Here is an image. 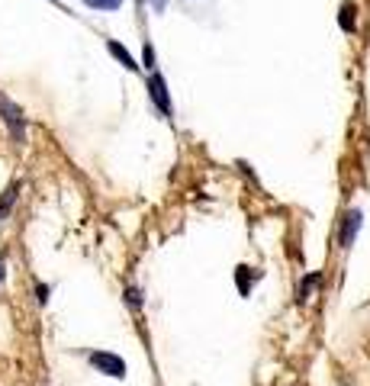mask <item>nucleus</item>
Here are the masks:
<instances>
[{
	"label": "nucleus",
	"mask_w": 370,
	"mask_h": 386,
	"mask_svg": "<svg viewBox=\"0 0 370 386\" xmlns=\"http://www.w3.org/2000/svg\"><path fill=\"white\" fill-rule=\"evenodd\" d=\"M107 49H109V55H113V59H116L123 68H129V71H139V65H135V59H132V55H129L126 49H123V45L116 43V39H109V43H107Z\"/></svg>",
	"instance_id": "6"
},
{
	"label": "nucleus",
	"mask_w": 370,
	"mask_h": 386,
	"mask_svg": "<svg viewBox=\"0 0 370 386\" xmlns=\"http://www.w3.org/2000/svg\"><path fill=\"white\" fill-rule=\"evenodd\" d=\"M319 277H322L319 270H312V274H306V277H303V280H300V286H296V302H300V306H303V302H306V300H309V293H312V286L319 284Z\"/></svg>",
	"instance_id": "7"
},
{
	"label": "nucleus",
	"mask_w": 370,
	"mask_h": 386,
	"mask_svg": "<svg viewBox=\"0 0 370 386\" xmlns=\"http://www.w3.org/2000/svg\"><path fill=\"white\" fill-rule=\"evenodd\" d=\"M0 119L10 126V132H13V139L17 142H23V132H26V116H23V109L17 107V103L10 100V97H3L0 93Z\"/></svg>",
	"instance_id": "2"
},
{
	"label": "nucleus",
	"mask_w": 370,
	"mask_h": 386,
	"mask_svg": "<svg viewBox=\"0 0 370 386\" xmlns=\"http://www.w3.org/2000/svg\"><path fill=\"white\" fill-rule=\"evenodd\" d=\"M91 364L100 373H107V377H113V380H123L126 377V361L119 357V354H109V351H93L91 354Z\"/></svg>",
	"instance_id": "3"
},
{
	"label": "nucleus",
	"mask_w": 370,
	"mask_h": 386,
	"mask_svg": "<svg viewBox=\"0 0 370 386\" xmlns=\"http://www.w3.org/2000/svg\"><path fill=\"white\" fill-rule=\"evenodd\" d=\"M361 226H364V213L361 210H348L345 219H341V232H338L341 248H351L354 238H357V232H361Z\"/></svg>",
	"instance_id": "4"
},
{
	"label": "nucleus",
	"mask_w": 370,
	"mask_h": 386,
	"mask_svg": "<svg viewBox=\"0 0 370 386\" xmlns=\"http://www.w3.org/2000/svg\"><path fill=\"white\" fill-rule=\"evenodd\" d=\"M248 270H252V268H245V264H242V268L236 270V280H238V293H242V296H248V293H252V284H254V274H248Z\"/></svg>",
	"instance_id": "9"
},
{
	"label": "nucleus",
	"mask_w": 370,
	"mask_h": 386,
	"mask_svg": "<svg viewBox=\"0 0 370 386\" xmlns=\"http://www.w3.org/2000/svg\"><path fill=\"white\" fill-rule=\"evenodd\" d=\"M3 274H7V268H3V258H0V284H3Z\"/></svg>",
	"instance_id": "12"
},
{
	"label": "nucleus",
	"mask_w": 370,
	"mask_h": 386,
	"mask_svg": "<svg viewBox=\"0 0 370 386\" xmlns=\"http://www.w3.org/2000/svg\"><path fill=\"white\" fill-rule=\"evenodd\" d=\"M84 3L93 10H119L123 7V0H84Z\"/></svg>",
	"instance_id": "10"
},
{
	"label": "nucleus",
	"mask_w": 370,
	"mask_h": 386,
	"mask_svg": "<svg viewBox=\"0 0 370 386\" xmlns=\"http://www.w3.org/2000/svg\"><path fill=\"white\" fill-rule=\"evenodd\" d=\"M17 193H20V184H10L7 190H3V196H0V222H3V216L10 213V206L17 203Z\"/></svg>",
	"instance_id": "8"
},
{
	"label": "nucleus",
	"mask_w": 370,
	"mask_h": 386,
	"mask_svg": "<svg viewBox=\"0 0 370 386\" xmlns=\"http://www.w3.org/2000/svg\"><path fill=\"white\" fill-rule=\"evenodd\" d=\"M338 26H341V33H354L357 29V7L351 0H345L341 10H338Z\"/></svg>",
	"instance_id": "5"
},
{
	"label": "nucleus",
	"mask_w": 370,
	"mask_h": 386,
	"mask_svg": "<svg viewBox=\"0 0 370 386\" xmlns=\"http://www.w3.org/2000/svg\"><path fill=\"white\" fill-rule=\"evenodd\" d=\"M148 97H152V103L158 107L161 116H164V119H174V103H171L168 81H164L158 71H152V77H148Z\"/></svg>",
	"instance_id": "1"
},
{
	"label": "nucleus",
	"mask_w": 370,
	"mask_h": 386,
	"mask_svg": "<svg viewBox=\"0 0 370 386\" xmlns=\"http://www.w3.org/2000/svg\"><path fill=\"white\" fill-rule=\"evenodd\" d=\"M126 302L132 306V309H142V293H139L135 286H129V290H126Z\"/></svg>",
	"instance_id": "11"
},
{
	"label": "nucleus",
	"mask_w": 370,
	"mask_h": 386,
	"mask_svg": "<svg viewBox=\"0 0 370 386\" xmlns=\"http://www.w3.org/2000/svg\"><path fill=\"white\" fill-rule=\"evenodd\" d=\"M152 3H155V7H158V10H161V7H164V0H152Z\"/></svg>",
	"instance_id": "13"
}]
</instances>
